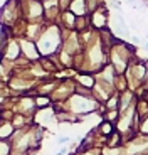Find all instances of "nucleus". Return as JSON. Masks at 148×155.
Masks as SVG:
<instances>
[{
	"instance_id": "f257e3e1",
	"label": "nucleus",
	"mask_w": 148,
	"mask_h": 155,
	"mask_svg": "<svg viewBox=\"0 0 148 155\" xmlns=\"http://www.w3.org/2000/svg\"><path fill=\"white\" fill-rule=\"evenodd\" d=\"M67 142H69V138H66V137H64V138H59L57 143H59V145H64V143H67Z\"/></svg>"
},
{
	"instance_id": "7ed1b4c3",
	"label": "nucleus",
	"mask_w": 148,
	"mask_h": 155,
	"mask_svg": "<svg viewBox=\"0 0 148 155\" xmlns=\"http://www.w3.org/2000/svg\"><path fill=\"white\" fill-rule=\"evenodd\" d=\"M64 153V148H63V150H61V152H57V153H56V155H63Z\"/></svg>"
},
{
	"instance_id": "20e7f679",
	"label": "nucleus",
	"mask_w": 148,
	"mask_h": 155,
	"mask_svg": "<svg viewBox=\"0 0 148 155\" xmlns=\"http://www.w3.org/2000/svg\"><path fill=\"white\" fill-rule=\"evenodd\" d=\"M145 47H146V49H148V42H146V46H145Z\"/></svg>"
},
{
	"instance_id": "f03ea898",
	"label": "nucleus",
	"mask_w": 148,
	"mask_h": 155,
	"mask_svg": "<svg viewBox=\"0 0 148 155\" xmlns=\"http://www.w3.org/2000/svg\"><path fill=\"white\" fill-rule=\"evenodd\" d=\"M103 128H105V132H106V133H109V132H111V125H105Z\"/></svg>"
}]
</instances>
